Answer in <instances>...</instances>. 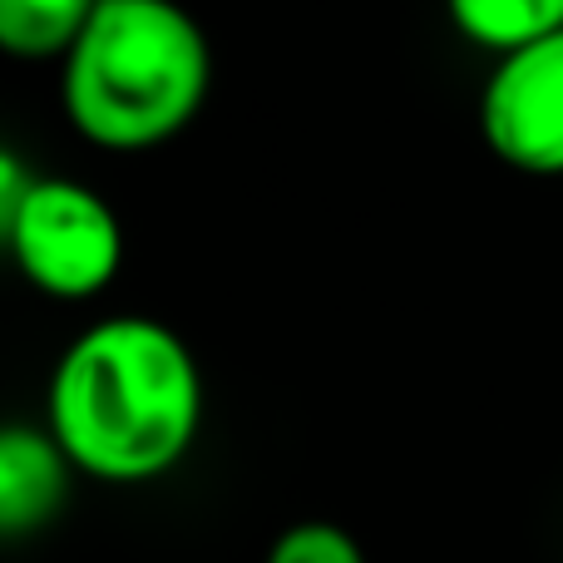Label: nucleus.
Listing matches in <instances>:
<instances>
[{
  "label": "nucleus",
  "instance_id": "1",
  "mask_svg": "<svg viewBox=\"0 0 563 563\" xmlns=\"http://www.w3.org/2000/svg\"><path fill=\"white\" fill-rule=\"evenodd\" d=\"M45 430L99 485L164 479L203 430V371L164 321L104 317L59 351Z\"/></svg>",
  "mask_w": 563,
  "mask_h": 563
},
{
  "label": "nucleus",
  "instance_id": "2",
  "mask_svg": "<svg viewBox=\"0 0 563 563\" xmlns=\"http://www.w3.org/2000/svg\"><path fill=\"white\" fill-rule=\"evenodd\" d=\"M208 85L213 49L178 0H99L59 65V109L95 148L139 154L184 134Z\"/></svg>",
  "mask_w": 563,
  "mask_h": 563
},
{
  "label": "nucleus",
  "instance_id": "3",
  "mask_svg": "<svg viewBox=\"0 0 563 563\" xmlns=\"http://www.w3.org/2000/svg\"><path fill=\"white\" fill-rule=\"evenodd\" d=\"M20 277L45 297L85 301L99 297L124 267L119 213L79 178H40L20 208L0 223Z\"/></svg>",
  "mask_w": 563,
  "mask_h": 563
},
{
  "label": "nucleus",
  "instance_id": "4",
  "mask_svg": "<svg viewBox=\"0 0 563 563\" xmlns=\"http://www.w3.org/2000/svg\"><path fill=\"white\" fill-rule=\"evenodd\" d=\"M479 134L519 174H563V30L489 69L479 89Z\"/></svg>",
  "mask_w": 563,
  "mask_h": 563
},
{
  "label": "nucleus",
  "instance_id": "5",
  "mask_svg": "<svg viewBox=\"0 0 563 563\" xmlns=\"http://www.w3.org/2000/svg\"><path fill=\"white\" fill-rule=\"evenodd\" d=\"M69 475L75 465L49 430L25 426V420L0 430V534L25 539L45 529L65 505Z\"/></svg>",
  "mask_w": 563,
  "mask_h": 563
},
{
  "label": "nucleus",
  "instance_id": "6",
  "mask_svg": "<svg viewBox=\"0 0 563 563\" xmlns=\"http://www.w3.org/2000/svg\"><path fill=\"white\" fill-rule=\"evenodd\" d=\"M450 25L499 59L563 30V0H445Z\"/></svg>",
  "mask_w": 563,
  "mask_h": 563
},
{
  "label": "nucleus",
  "instance_id": "7",
  "mask_svg": "<svg viewBox=\"0 0 563 563\" xmlns=\"http://www.w3.org/2000/svg\"><path fill=\"white\" fill-rule=\"evenodd\" d=\"M99 0H0V49L15 59H59L79 45Z\"/></svg>",
  "mask_w": 563,
  "mask_h": 563
},
{
  "label": "nucleus",
  "instance_id": "8",
  "mask_svg": "<svg viewBox=\"0 0 563 563\" xmlns=\"http://www.w3.org/2000/svg\"><path fill=\"white\" fill-rule=\"evenodd\" d=\"M263 563H366V549L356 544V534H346L341 525L327 519H301V525L282 529L267 549Z\"/></svg>",
  "mask_w": 563,
  "mask_h": 563
},
{
  "label": "nucleus",
  "instance_id": "9",
  "mask_svg": "<svg viewBox=\"0 0 563 563\" xmlns=\"http://www.w3.org/2000/svg\"><path fill=\"white\" fill-rule=\"evenodd\" d=\"M30 184H35V174H25V164L5 148V154H0V223L20 208V198L30 194Z\"/></svg>",
  "mask_w": 563,
  "mask_h": 563
}]
</instances>
